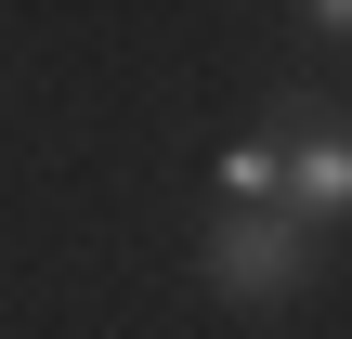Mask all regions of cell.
I'll use <instances>...</instances> for the list:
<instances>
[{"mask_svg":"<svg viewBox=\"0 0 352 339\" xmlns=\"http://www.w3.org/2000/svg\"><path fill=\"white\" fill-rule=\"evenodd\" d=\"M300 274H314V222H287V209H222L209 222V287L222 300L274 314V300H300Z\"/></svg>","mask_w":352,"mask_h":339,"instance_id":"6da1fadb","label":"cell"},{"mask_svg":"<svg viewBox=\"0 0 352 339\" xmlns=\"http://www.w3.org/2000/svg\"><path fill=\"white\" fill-rule=\"evenodd\" d=\"M274 157H287V196H274L287 222H340V209H352V131L314 105V91L274 105Z\"/></svg>","mask_w":352,"mask_h":339,"instance_id":"7a4b0ae2","label":"cell"},{"mask_svg":"<svg viewBox=\"0 0 352 339\" xmlns=\"http://www.w3.org/2000/svg\"><path fill=\"white\" fill-rule=\"evenodd\" d=\"M274 183H287L274 144H235V157H222V196H235V209H274Z\"/></svg>","mask_w":352,"mask_h":339,"instance_id":"3957f363","label":"cell"}]
</instances>
